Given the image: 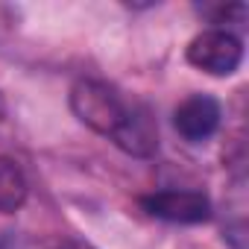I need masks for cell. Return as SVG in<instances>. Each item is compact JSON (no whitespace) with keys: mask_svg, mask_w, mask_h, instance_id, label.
Listing matches in <instances>:
<instances>
[{"mask_svg":"<svg viewBox=\"0 0 249 249\" xmlns=\"http://www.w3.org/2000/svg\"><path fill=\"white\" fill-rule=\"evenodd\" d=\"M132 106L135 103H126L111 85L97 82V79H82L71 91L73 114L85 123V126H91L94 132H100V135H106L111 141L123 129V123H126Z\"/></svg>","mask_w":249,"mask_h":249,"instance_id":"cell-1","label":"cell"},{"mask_svg":"<svg viewBox=\"0 0 249 249\" xmlns=\"http://www.w3.org/2000/svg\"><path fill=\"white\" fill-rule=\"evenodd\" d=\"M188 62L211 76H231L243 62V44L231 30H202L188 44Z\"/></svg>","mask_w":249,"mask_h":249,"instance_id":"cell-2","label":"cell"},{"mask_svg":"<svg viewBox=\"0 0 249 249\" xmlns=\"http://www.w3.org/2000/svg\"><path fill=\"white\" fill-rule=\"evenodd\" d=\"M220 117H223V108H220V103L211 94H191V97H185L176 106L173 126H176V132L185 141L202 144V141H208L217 132Z\"/></svg>","mask_w":249,"mask_h":249,"instance_id":"cell-3","label":"cell"},{"mask_svg":"<svg viewBox=\"0 0 249 249\" xmlns=\"http://www.w3.org/2000/svg\"><path fill=\"white\" fill-rule=\"evenodd\" d=\"M141 205L170 223H202L211 214V199L202 191H159L144 196Z\"/></svg>","mask_w":249,"mask_h":249,"instance_id":"cell-4","label":"cell"},{"mask_svg":"<svg viewBox=\"0 0 249 249\" xmlns=\"http://www.w3.org/2000/svg\"><path fill=\"white\" fill-rule=\"evenodd\" d=\"M27 199V176L18 161L0 156V214L18 211Z\"/></svg>","mask_w":249,"mask_h":249,"instance_id":"cell-5","label":"cell"},{"mask_svg":"<svg viewBox=\"0 0 249 249\" xmlns=\"http://www.w3.org/2000/svg\"><path fill=\"white\" fill-rule=\"evenodd\" d=\"M0 249H21L18 237H0Z\"/></svg>","mask_w":249,"mask_h":249,"instance_id":"cell-6","label":"cell"},{"mask_svg":"<svg viewBox=\"0 0 249 249\" xmlns=\"http://www.w3.org/2000/svg\"><path fill=\"white\" fill-rule=\"evenodd\" d=\"M56 249H88V246H79V243H62V246H56Z\"/></svg>","mask_w":249,"mask_h":249,"instance_id":"cell-7","label":"cell"}]
</instances>
